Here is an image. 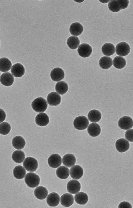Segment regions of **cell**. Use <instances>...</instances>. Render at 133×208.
Wrapping results in <instances>:
<instances>
[{
	"instance_id": "1",
	"label": "cell",
	"mask_w": 133,
	"mask_h": 208,
	"mask_svg": "<svg viewBox=\"0 0 133 208\" xmlns=\"http://www.w3.org/2000/svg\"><path fill=\"white\" fill-rule=\"evenodd\" d=\"M129 2V1L127 0H110L108 4V7L111 11L116 12L127 8Z\"/></svg>"
},
{
	"instance_id": "2",
	"label": "cell",
	"mask_w": 133,
	"mask_h": 208,
	"mask_svg": "<svg viewBox=\"0 0 133 208\" xmlns=\"http://www.w3.org/2000/svg\"><path fill=\"white\" fill-rule=\"evenodd\" d=\"M31 106L32 109L38 113L44 112L47 107L46 101L42 97H38L32 102Z\"/></svg>"
},
{
	"instance_id": "3",
	"label": "cell",
	"mask_w": 133,
	"mask_h": 208,
	"mask_svg": "<svg viewBox=\"0 0 133 208\" xmlns=\"http://www.w3.org/2000/svg\"><path fill=\"white\" fill-rule=\"evenodd\" d=\"M24 180L28 187L34 188L38 186L40 183L39 176L33 173H27L25 177Z\"/></svg>"
},
{
	"instance_id": "4",
	"label": "cell",
	"mask_w": 133,
	"mask_h": 208,
	"mask_svg": "<svg viewBox=\"0 0 133 208\" xmlns=\"http://www.w3.org/2000/svg\"><path fill=\"white\" fill-rule=\"evenodd\" d=\"M73 124L76 129L79 130H83L87 128L89 122L86 117L84 116H80L75 118Z\"/></svg>"
},
{
	"instance_id": "5",
	"label": "cell",
	"mask_w": 133,
	"mask_h": 208,
	"mask_svg": "<svg viewBox=\"0 0 133 208\" xmlns=\"http://www.w3.org/2000/svg\"><path fill=\"white\" fill-rule=\"evenodd\" d=\"M23 165L28 171L33 172L35 171L38 166L37 160L34 158L29 157L24 160Z\"/></svg>"
},
{
	"instance_id": "6",
	"label": "cell",
	"mask_w": 133,
	"mask_h": 208,
	"mask_svg": "<svg viewBox=\"0 0 133 208\" xmlns=\"http://www.w3.org/2000/svg\"><path fill=\"white\" fill-rule=\"evenodd\" d=\"M130 48L129 45L125 42H121L118 43L116 47V51L117 55L124 56L129 53Z\"/></svg>"
},
{
	"instance_id": "7",
	"label": "cell",
	"mask_w": 133,
	"mask_h": 208,
	"mask_svg": "<svg viewBox=\"0 0 133 208\" xmlns=\"http://www.w3.org/2000/svg\"><path fill=\"white\" fill-rule=\"evenodd\" d=\"M92 51L91 47L87 43H82L80 44L77 49V51L79 55L84 58L90 56L92 53Z\"/></svg>"
},
{
	"instance_id": "8",
	"label": "cell",
	"mask_w": 133,
	"mask_h": 208,
	"mask_svg": "<svg viewBox=\"0 0 133 208\" xmlns=\"http://www.w3.org/2000/svg\"><path fill=\"white\" fill-rule=\"evenodd\" d=\"M118 125L121 129L128 130L133 127V120L130 117L125 116L121 118L118 121Z\"/></svg>"
},
{
	"instance_id": "9",
	"label": "cell",
	"mask_w": 133,
	"mask_h": 208,
	"mask_svg": "<svg viewBox=\"0 0 133 208\" xmlns=\"http://www.w3.org/2000/svg\"><path fill=\"white\" fill-rule=\"evenodd\" d=\"M49 165L53 168H56L61 165L62 159L61 156L58 154H54L51 155L48 159Z\"/></svg>"
},
{
	"instance_id": "10",
	"label": "cell",
	"mask_w": 133,
	"mask_h": 208,
	"mask_svg": "<svg viewBox=\"0 0 133 208\" xmlns=\"http://www.w3.org/2000/svg\"><path fill=\"white\" fill-rule=\"evenodd\" d=\"M48 104L51 106H57L61 102V98L60 95L55 92L49 93L47 98Z\"/></svg>"
},
{
	"instance_id": "11",
	"label": "cell",
	"mask_w": 133,
	"mask_h": 208,
	"mask_svg": "<svg viewBox=\"0 0 133 208\" xmlns=\"http://www.w3.org/2000/svg\"><path fill=\"white\" fill-rule=\"evenodd\" d=\"M67 188L69 192L71 194H75L80 191L81 188L80 184L76 180H72L68 183Z\"/></svg>"
},
{
	"instance_id": "12",
	"label": "cell",
	"mask_w": 133,
	"mask_h": 208,
	"mask_svg": "<svg viewBox=\"0 0 133 208\" xmlns=\"http://www.w3.org/2000/svg\"><path fill=\"white\" fill-rule=\"evenodd\" d=\"M115 146L118 152L123 153L129 149L130 144L128 141L125 139L120 138L116 141Z\"/></svg>"
},
{
	"instance_id": "13",
	"label": "cell",
	"mask_w": 133,
	"mask_h": 208,
	"mask_svg": "<svg viewBox=\"0 0 133 208\" xmlns=\"http://www.w3.org/2000/svg\"><path fill=\"white\" fill-rule=\"evenodd\" d=\"M50 76L51 79L55 82L62 80L65 77V73L61 68L57 67L51 71Z\"/></svg>"
},
{
	"instance_id": "14",
	"label": "cell",
	"mask_w": 133,
	"mask_h": 208,
	"mask_svg": "<svg viewBox=\"0 0 133 208\" xmlns=\"http://www.w3.org/2000/svg\"><path fill=\"white\" fill-rule=\"evenodd\" d=\"M11 71L12 74L15 77H20L24 74L25 69L21 64L17 63L12 66Z\"/></svg>"
},
{
	"instance_id": "15",
	"label": "cell",
	"mask_w": 133,
	"mask_h": 208,
	"mask_svg": "<svg viewBox=\"0 0 133 208\" xmlns=\"http://www.w3.org/2000/svg\"><path fill=\"white\" fill-rule=\"evenodd\" d=\"M83 171L82 168L79 165H75L70 169V174L71 177L75 179H80L83 176Z\"/></svg>"
},
{
	"instance_id": "16",
	"label": "cell",
	"mask_w": 133,
	"mask_h": 208,
	"mask_svg": "<svg viewBox=\"0 0 133 208\" xmlns=\"http://www.w3.org/2000/svg\"><path fill=\"white\" fill-rule=\"evenodd\" d=\"M14 81L13 76L9 72L3 73L0 78V81L3 85L9 86L12 85Z\"/></svg>"
},
{
	"instance_id": "17",
	"label": "cell",
	"mask_w": 133,
	"mask_h": 208,
	"mask_svg": "<svg viewBox=\"0 0 133 208\" xmlns=\"http://www.w3.org/2000/svg\"><path fill=\"white\" fill-rule=\"evenodd\" d=\"M60 200L59 195L54 192L50 193L48 195L47 198L46 202L50 206L55 207L59 204Z\"/></svg>"
},
{
	"instance_id": "18",
	"label": "cell",
	"mask_w": 133,
	"mask_h": 208,
	"mask_svg": "<svg viewBox=\"0 0 133 208\" xmlns=\"http://www.w3.org/2000/svg\"><path fill=\"white\" fill-rule=\"evenodd\" d=\"M35 121L36 124L40 126L46 125L49 122V118L47 114L45 113H39L36 117Z\"/></svg>"
},
{
	"instance_id": "19",
	"label": "cell",
	"mask_w": 133,
	"mask_h": 208,
	"mask_svg": "<svg viewBox=\"0 0 133 208\" xmlns=\"http://www.w3.org/2000/svg\"><path fill=\"white\" fill-rule=\"evenodd\" d=\"M74 201L73 195L69 193H65L61 197V204L65 207H68L71 206L73 203Z\"/></svg>"
},
{
	"instance_id": "20",
	"label": "cell",
	"mask_w": 133,
	"mask_h": 208,
	"mask_svg": "<svg viewBox=\"0 0 133 208\" xmlns=\"http://www.w3.org/2000/svg\"><path fill=\"white\" fill-rule=\"evenodd\" d=\"M87 130L89 135L92 137L98 136L100 135L101 132V128L100 126L96 123L90 124L88 127Z\"/></svg>"
},
{
	"instance_id": "21",
	"label": "cell",
	"mask_w": 133,
	"mask_h": 208,
	"mask_svg": "<svg viewBox=\"0 0 133 208\" xmlns=\"http://www.w3.org/2000/svg\"><path fill=\"white\" fill-rule=\"evenodd\" d=\"M83 26L79 22H74L70 25L69 31L71 34L73 35L78 36L83 32Z\"/></svg>"
},
{
	"instance_id": "22",
	"label": "cell",
	"mask_w": 133,
	"mask_h": 208,
	"mask_svg": "<svg viewBox=\"0 0 133 208\" xmlns=\"http://www.w3.org/2000/svg\"><path fill=\"white\" fill-rule=\"evenodd\" d=\"M48 194L47 189L42 186L37 187L34 191V195L38 199L43 200L45 199Z\"/></svg>"
},
{
	"instance_id": "23",
	"label": "cell",
	"mask_w": 133,
	"mask_h": 208,
	"mask_svg": "<svg viewBox=\"0 0 133 208\" xmlns=\"http://www.w3.org/2000/svg\"><path fill=\"white\" fill-rule=\"evenodd\" d=\"M13 146L16 149H22L24 147L26 143L24 139L20 136H16L12 139Z\"/></svg>"
},
{
	"instance_id": "24",
	"label": "cell",
	"mask_w": 133,
	"mask_h": 208,
	"mask_svg": "<svg viewBox=\"0 0 133 208\" xmlns=\"http://www.w3.org/2000/svg\"><path fill=\"white\" fill-rule=\"evenodd\" d=\"M76 162V158L72 154H67L63 157V163L64 165L68 167H70L74 165Z\"/></svg>"
},
{
	"instance_id": "25",
	"label": "cell",
	"mask_w": 133,
	"mask_h": 208,
	"mask_svg": "<svg viewBox=\"0 0 133 208\" xmlns=\"http://www.w3.org/2000/svg\"><path fill=\"white\" fill-rule=\"evenodd\" d=\"M102 51L104 55L110 56L114 54L115 53V46L112 43H105L102 46Z\"/></svg>"
},
{
	"instance_id": "26",
	"label": "cell",
	"mask_w": 133,
	"mask_h": 208,
	"mask_svg": "<svg viewBox=\"0 0 133 208\" xmlns=\"http://www.w3.org/2000/svg\"><path fill=\"white\" fill-rule=\"evenodd\" d=\"M87 116L88 119L90 121L97 122L101 120L102 114L99 111L94 109L89 112Z\"/></svg>"
},
{
	"instance_id": "27",
	"label": "cell",
	"mask_w": 133,
	"mask_h": 208,
	"mask_svg": "<svg viewBox=\"0 0 133 208\" xmlns=\"http://www.w3.org/2000/svg\"><path fill=\"white\" fill-rule=\"evenodd\" d=\"M112 59L109 57L103 56L100 59L99 61L100 67L104 69H109L112 66Z\"/></svg>"
},
{
	"instance_id": "28",
	"label": "cell",
	"mask_w": 133,
	"mask_h": 208,
	"mask_svg": "<svg viewBox=\"0 0 133 208\" xmlns=\"http://www.w3.org/2000/svg\"><path fill=\"white\" fill-rule=\"evenodd\" d=\"M57 176L61 179H65L69 175V169L66 167L61 166L58 168L56 171Z\"/></svg>"
},
{
	"instance_id": "29",
	"label": "cell",
	"mask_w": 133,
	"mask_h": 208,
	"mask_svg": "<svg viewBox=\"0 0 133 208\" xmlns=\"http://www.w3.org/2000/svg\"><path fill=\"white\" fill-rule=\"evenodd\" d=\"M11 61L7 58L3 57L0 59V71L2 72L9 71L12 66Z\"/></svg>"
},
{
	"instance_id": "30",
	"label": "cell",
	"mask_w": 133,
	"mask_h": 208,
	"mask_svg": "<svg viewBox=\"0 0 133 208\" xmlns=\"http://www.w3.org/2000/svg\"><path fill=\"white\" fill-rule=\"evenodd\" d=\"M76 202L80 205H85L87 202L88 197L86 193L81 192L76 194L75 195Z\"/></svg>"
},
{
	"instance_id": "31",
	"label": "cell",
	"mask_w": 133,
	"mask_h": 208,
	"mask_svg": "<svg viewBox=\"0 0 133 208\" xmlns=\"http://www.w3.org/2000/svg\"><path fill=\"white\" fill-rule=\"evenodd\" d=\"M26 173V171L23 167L21 165L16 166L13 170V174L14 177L17 179H23Z\"/></svg>"
},
{
	"instance_id": "32",
	"label": "cell",
	"mask_w": 133,
	"mask_h": 208,
	"mask_svg": "<svg viewBox=\"0 0 133 208\" xmlns=\"http://www.w3.org/2000/svg\"><path fill=\"white\" fill-rule=\"evenodd\" d=\"M55 88L57 93L61 95H63L67 91L68 86L65 82L61 81L56 83Z\"/></svg>"
},
{
	"instance_id": "33",
	"label": "cell",
	"mask_w": 133,
	"mask_h": 208,
	"mask_svg": "<svg viewBox=\"0 0 133 208\" xmlns=\"http://www.w3.org/2000/svg\"><path fill=\"white\" fill-rule=\"evenodd\" d=\"M25 155L24 152L21 150H16L13 153L12 158L16 163H20L24 160Z\"/></svg>"
},
{
	"instance_id": "34",
	"label": "cell",
	"mask_w": 133,
	"mask_h": 208,
	"mask_svg": "<svg viewBox=\"0 0 133 208\" xmlns=\"http://www.w3.org/2000/svg\"><path fill=\"white\" fill-rule=\"evenodd\" d=\"M79 43V40L76 36H72L67 39V44L72 49H75L77 48Z\"/></svg>"
},
{
	"instance_id": "35",
	"label": "cell",
	"mask_w": 133,
	"mask_h": 208,
	"mask_svg": "<svg viewBox=\"0 0 133 208\" xmlns=\"http://www.w3.org/2000/svg\"><path fill=\"white\" fill-rule=\"evenodd\" d=\"M113 66L118 69H121L124 68L126 65L125 59L120 56H116L114 58L113 61Z\"/></svg>"
},
{
	"instance_id": "36",
	"label": "cell",
	"mask_w": 133,
	"mask_h": 208,
	"mask_svg": "<svg viewBox=\"0 0 133 208\" xmlns=\"http://www.w3.org/2000/svg\"><path fill=\"white\" fill-rule=\"evenodd\" d=\"M10 124L6 122H3L0 124V134L3 135L8 134L11 130Z\"/></svg>"
},
{
	"instance_id": "37",
	"label": "cell",
	"mask_w": 133,
	"mask_h": 208,
	"mask_svg": "<svg viewBox=\"0 0 133 208\" xmlns=\"http://www.w3.org/2000/svg\"><path fill=\"white\" fill-rule=\"evenodd\" d=\"M125 137L128 141L131 142L133 141V129H129L126 131Z\"/></svg>"
},
{
	"instance_id": "38",
	"label": "cell",
	"mask_w": 133,
	"mask_h": 208,
	"mask_svg": "<svg viewBox=\"0 0 133 208\" xmlns=\"http://www.w3.org/2000/svg\"><path fill=\"white\" fill-rule=\"evenodd\" d=\"M118 208H132V206L131 204L127 202H121Z\"/></svg>"
},
{
	"instance_id": "39",
	"label": "cell",
	"mask_w": 133,
	"mask_h": 208,
	"mask_svg": "<svg viewBox=\"0 0 133 208\" xmlns=\"http://www.w3.org/2000/svg\"><path fill=\"white\" fill-rule=\"evenodd\" d=\"M6 117V114L3 110L0 108V123L3 121Z\"/></svg>"
},
{
	"instance_id": "40",
	"label": "cell",
	"mask_w": 133,
	"mask_h": 208,
	"mask_svg": "<svg viewBox=\"0 0 133 208\" xmlns=\"http://www.w3.org/2000/svg\"></svg>"
}]
</instances>
